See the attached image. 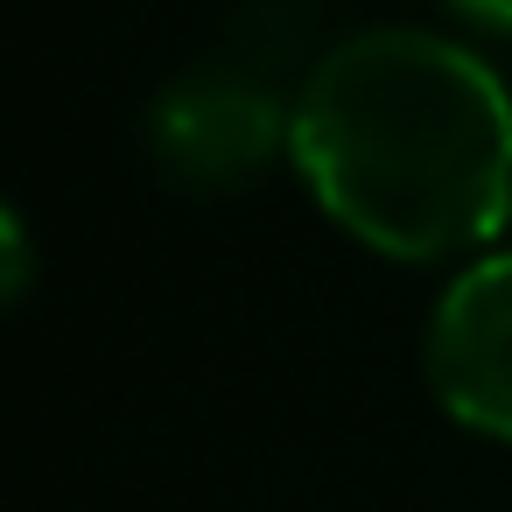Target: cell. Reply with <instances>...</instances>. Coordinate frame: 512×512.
Masks as SVG:
<instances>
[{
	"label": "cell",
	"mask_w": 512,
	"mask_h": 512,
	"mask_svg": "<svg viewBox=\"0 0 512 512\" xmlns=\"http://www.w3.org/2000/svg\"><path fill=\"white\" fill-rule=\"evenodd\" d=\"M288 162L386 260L491 253L512 218V92L449 36L358 29L309 64Z\"/></svg>",
	"instance_id": "cell-1"
},
{
	"label": "cell",
	"mask_w": 512,
	"mask_h": 512,
	"mask_svg": "<svg viewBox=\"0 0 512 512\" xmlns=\"http://www.w3.org/2000/svg\"><path fill=\"white\" fill-rule=\"evenodd\" d=\"M295 148V99L253 57L190 64L148 106V155L183 190H246Z\"/></svg>",
	"instance_id": "cell-2"
},
{
	"label": "cell",
	"mask_w": 512,
	"mask_h": 512,
	"mask_svg": "<svg viewBox=\"0 0 512 512\" xmlns=\"http://www.w3.org/2000/svg\"><path fill=\"white\" fill-rule=\"evenodd\" d=\"M428 386L449 421L512 442V246L477 253L428 316Z\"/></svg>",
	"instance_id": "cell-3"
},
{
	"label": "cell",
	"mask_w": 512,
	"mask_h": 512,
	"mask_svg": "<svg viewBox=\"0 0 512 512\" xmlns=\"http://www.w3.org/2000/svg\"><path fill=\"white\" fill-rule=\"evenodd\" d=\"M0 253H8V274H0V288L8 295H29V225L8 211L0 218Z\"/></svg>",
	"instance_id": "cell-4"
},
{
	"label": "cell",
	"mask_w": 512,
	"mask_h": 512,
	"mask_svg": "<svg viewBox=\"0 0 512 512\" xmlns=\"http://www.w3.org/2000/svg\"><path fill=\"white\" fill-rule=\"evenodd\" d=\"M442 8L463 22V29H484V36H512V0H442Z\"/></svg>",
	"instance_id": "cell-5"
}]
</instances>
